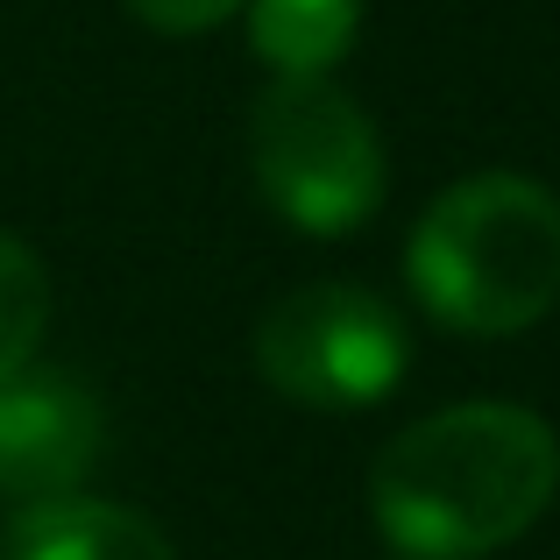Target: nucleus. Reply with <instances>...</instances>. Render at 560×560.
Returning <instances> with one entry per match:
<instances>
[{
	"label": "nucleus",
	"mask_w": 560,
	"mask_h": 560,
	"mask_svg": "<svg viewBox=\"0 0 560 560\" xmlns=\"http://www.w3.org/2000/svg\"><path fill=\"white\" fill-rule=\"evenodd\" d=\"M50 327V270L28 242L0 234V383L22 376Z\"/></svg>",
	"instance_id": "8"
},
{
	"label": "nucleus",
	"mask_w": 560,
	"mask_h": 560,
	"mask_svg": "<svg viewBox=\"0 0 560 560\" xmlns=\"http://www.w3.org/2000/svg\"><path fill=\"white\" fill-rule=\"evenodd\" d=\"M405 277L454 334L504 341L539 327L560 305V199L525 171H476L419 213Z\"/></svg>",
	"instance_id": "2"
},
{
	"label": "nucleus",
	"mask_w": 560,
	"mask_h": 560,
	"mask_svg": "<svg viewBox=\"0 0 560 560\" xmlns=\"http://www.w3.org/2000/svg\"><path fill=\"white\" fill-rule=\"evenodd\" d=\"M411 334L397 305L362 284H299L256 327V370L305 411H362L397 390Z\"/></svg>",
	"instance_id": "4"
},
{
	"label": "nucleus",
	"mask_w": 560,
	"mask_h": 560,
	"mask_svg": "<svg viewBox=\"0 0 560 560\" xmlns=\"http://www.w3.org/2000/svg\"><path fill=\"white\" fill-rule=\"evenodd\" d=\"M0 560H178L156 518L107 497H50L8 518L0 533Z\"/></svg>",
	"instance_id": "6"
},
{
	"label": "nucleus",
	"mask_w": 560,
	"mask_h": 560,
	"mask_svg": "<svg viewBox=\"0 0 560 560\" xmlns=\"http://www.w3.org/2000/svg\"><path fill=\"white\" fill-rule=\"evenodd\" d=\"M248 171L270 213L299 234H355L383 206V136L355 93L319 79H270L248 114Z\"/></svg>",
	"instance_id": "3"
},
{
	"label": "nucleus",
	"mask_w": 560,
	"mask_h": 560,
	"mask_svg": "<svg viewBox=\"0 0 560 560\" xmlns=\"http://www.w3.org/2000/svg\"><path fill=\"white\" fill-rule=\"evenodd\" d=\"M242 14L270 79H319L362 36V0H242Z\"/></svg>",
	"instance_id": "7"
},
{
	"label": "nucleus",
	"mask_w": 560,
	"mask_h": 560,
	"mask_svg": "<svg viewBox=\"0 0 560 560\" xmlns=\"http://www.w3.org/2000/svg\"><path fill=\"white\" fill-rule=\"evenodd\" d=\"M136 22H150L156 36H206L228 14H242V0H128Z\"/></svg>",
	"instance_id": "9"
},
{
	"label": "nucleus",
	"mask_w": 560,
	"mask_h": 560,
	"mask_svg": "<svg viewBox=\"0 0 560 560\" xmlns=\"http://www.w3.org/2000/svg\"><path fill=\"white\" fill-rule=\"evenodd\" d=\"M100 454V405L57 370H22L0 383V504L28 511L71 497Z\"/></svg>",
	"instance_id": "5"
},
{
	"label": "nucleus",
	"mask_w": 560,
	"mask_h": 560,
	"mask_svg": "<svg viewBox=\"0 0 560 560\" xmlns=\"http://www.w3.org/2000/svg\"><path fill=\"white\" fill-rule=\"evenodd\" d=\"M560 490V440L539 411L468 397L411 419L370 468V518L405 560H482L525 539Z\"/></svg>",
	"instance_id": "1"
}]
</instances>
